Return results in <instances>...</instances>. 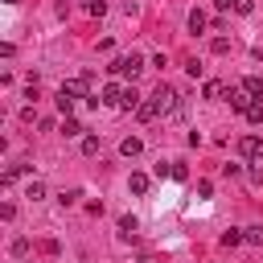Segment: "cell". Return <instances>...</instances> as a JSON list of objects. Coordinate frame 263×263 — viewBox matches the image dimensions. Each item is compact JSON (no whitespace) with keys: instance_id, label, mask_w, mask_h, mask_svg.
<instances>
[{"instance_id":"7402d4cb","label":"cell","mask_w":263,"mask_h":263,"mask_svg":"<svg viewBox=\"0 0 263 263\" xmlns=\"http://www.w3.org/2000/svg\"><path fill=\"white\" fill-rule=\"evenodd\" d=\"M82 152H86V156H95V152H99V140H95V136H86V140H82Z\"/></svg>"},{"instance_id":"2e32d148","label":"cell","mask_w":263,"mask_h":263,"mask_svg":"<svg viewBox=\"0 0 263 263\" xmlns=\"http://www.w3.org/2000/svg\"><path fill=\"white\" fill-rule=\"evenodd\" d=\"M242 115H247V119H251V123H263V107H259V103H251V107H247V111H242Z\"/></svg>"},{"instance_id":"52a82bcc","label":"cell","mask_w":263,"mask_h":263,"mask_svg":"<svg viewBox=\"0 0 263 263\" xmlns=\"http://www.w3.org/2000/svg\"><path fill=\"white\" fill-rule=\"evenodd\" d=\"M119 152H123V156H140V152H144V144H140V136H127V140L119 144Z\"/></svg>"},{"instance_id":"7c38bea8","label":"cell","mask_w":263,"mask_h":263,"mask_svg":"<svg viewBox=\"0 0 263 263\" xmlns=\"http://www.w3.org/2000/svg\"><path fill=\"white\" fill-rule=\"evenodd\" d=\"M119 230H123V234H136V230H140V222H136L132 214H123V218H119Z\"/></svg>"},{"instance_id":"277c9868","label":"cell","mask_w":263,"mask_h":263,"mask_svg":"<svg viewBox=\"0 0 263 263\" xmlns=\"http://www.w3.org/2000/svg\"><path fill=\"white\" fill-rule=\"evenodd\" d=\"M226 103H230V111H247L251 107V95L238 86V90H226Z\"/></svg>"},{"instance_id":"5bb4252c","label":"cell","mask_w":263,"mask_h":263,"mask_svg":"<svg viewBox=\"0 0 263 263\" xmlns=\"http://www.w3.org/2000/svg\"><path fill=\"white\" fill-rule=\"evenodd\" d=\"M201 95H205V99H218V95H226V86H222V82H205Z\"/></svg>"},{"instance_id":"8992f818","label":"cell","mask_w":263,"mask_h":263,"mask_svg":"<svg viewBox=\"0 0 263 263\" xmlns=\"http://www.w3.org/2000/svg\"><path fill=\"white\" fill-rule=\"evenodd\" d=\"M238 152H242V156H251V160H259V152H263V140H259V136H247V140L238 144Z\"/></svg>"},{"instance_id":"9a60e30c","label":"cell","mask_w":263,"mask_h":263,"mask_svg":"<svg viewBox=\"0 0 263 263\" xmlns=\"http://www.w3.org/2000/svg\"><path fill=\"white\" fill-rule=\"evenodd\" d=\"M119 107H127V111H136V107H140V95H136V90H123V103H119Z\"/></svg>"},{"instance_id":"8fae6325","label":"cell","mask_w":263,"mask_h":263,"mask_svg":"<svg viewBox=\"0 0 263 263\" xmlns=\"http://www.w3.org/2000/svg\"><path fill=\"white\" fill-rule=\"evenodd\" d=\"M103 103H123V90H119L115 82H107V86H103Z\"/></svg>"},{"instance_id":"6da1fadb","label":"cell","mask_w":263,"mask_h":263,"mask_svg":"<svg viewBox=\"0 0 263 263\" xmlns=\"http://www.w3.org/2000/svg\"><path fill=\"white\" fill-rule=\"evenodd\" d=\"M86 82H90V78H70V82H62V90H58V107H62V111H70V107H74V99H82V95H86Z\"/></svg>"},{"instance_id":"ac0fdd59","label":"cell","mask_w":263,"mask_h":263,"mask_svg":"<svg viewBox=\"0 0 263 263\" xmlns=\"http://www.w3.org/2000/svg\"><path fill=\"white\" fill-rule=\"evenodd\" d=\"M242 238H247V234H238V230H226V234H222V247H238Z\"/></svg>"},{"instance_id":"44dd1931","label":"cell","mask_w":263,"mask_h":263,"mask_svg":"<svg viewBox=\"0 0 263 263\" xmlns=\"http://www.w3.org/2000/svg\"><path fill=\"white\" fill-rule=\"evenodd\" d=\"M210 49H214V53H226V49H230V41H226V37H214V41H210Z\"/></svg>"},{"instance_id":"ba28073f","label":"cell","mask_w":263,"mask_h":263,"mask_svg":"<svg viewBox=\"0 0 263 263\" xmlns=\"http://www.w3.org/2000/svg\"><path fill=\"white\" fill-rule=\"evenodd\" d=\"M127 189H132L136 197H144V193H148V177H144V173H132V181H127Z\"/></svg>"},{"instance_id":"5b68a950","label":"cell","mask_w":263,"mask_h":263,"mask_svg":"<svg viewBox=\"0 0 263 263\" xmlns=\"http://www.w3.org/2000/svg\"><path fill=\"white\" fill-rule=\"evenodd\" d=\"M156 115H160V107H156V99H148V103H140V107H136V119H140V123H152Z\"/></svg>"},{"instance_id":"4fadbf2b","label":"cell","mask_w":263,"mask_h":263,"mask_svg":"<svg viewBox=\"0 0 263 263\" xmlns=\"http://www.w3.org/2000/svg\"><path fill=\"white\" fill-rule=\"evenodd\" d=\"M247 177H251V185H263V160H255V164L247 168Z\"/></svg>"},{"instance_id":"e0dca14e","label":"cell","mask_w":263,"mask_h":263,"mask_svg":"<svg viewBox=\"0 0 263 263\" xmlns=\"http://www.w3.org/2000/svg\"><path fill=\"white\" fill-rule=\"evenodd\" d=\"M78 132H82V123H78V119H66V123H62V136H66V140H70V136H78Z\"/></svg>"},{"instance_id":"30bf717a","label":"cell","mask_w":263,"mask_h":263,"mask_svg":"<svg viewBox=\"0 0 263 263\" xmlns=\"http://www.w3.org/2000/svg\"><path fill=\"white\" fill-rule=\"evenodd\" d=\"M242 90L251 99H263V78H242Z\"/></svg>"},{"instance_id":"9c48e42d","label":"cell","mask_w":263,"mask_h":263,"mask_svg":"<svg viewBox=\"0 0 263 263\" xmlns=\"http://www.w3.org/2000/svg\"><path fill=\"white\" fill-rule=\"evenodd\" d=\"M189 33H205V12H201V8L189 12Z\"/></svg>"},{"instance_id":"7a4b0ae2","label":"cell","mask_w":263,"mask_h":263,"mask_svg":"<svg viewBox=\"0 0 263 263\" xmlns=\"http://www.w3.org/2000/svg\"><path fill=\"white\" fill-rule=\"evenodd\" d=\"M156 99V107H160V115H181V95L168 86V82H160V90L152 95Z\"/></svg>"},{"instance_id":"d6986e66","label":"cell","mask_w":263,"mask_h":263,"mask_svg":"<svg viewBox=\"0 0 263 263\" xmlns=\"http://www.w3.org/2000/svg\"><path fill=\"white\" fill-rule=\"evenodd\" d=\"M86 12H90V16H103V12H107V0H86Z\"/></svg>"},{"instance_id":"603a6c76","label":"cell","mask_w":263,"mask_h":263,"mask_svg":"<svg viewBox=\"0 0 263 263\" xmlns=\"http://www.w3.org/2000/svg\"><path fill=\"white\" fill-rule=\"evenodd\" d=\"M255 8V0H234V12H251Z\"/></svg>"},{"instance_id":"cb8c5ba5","label":"cell","mask_w":263,"mask_h":263,"mask_svg":"<svg viewBox=\"0 0 263 263\" xmlns=\"http://www.w3.org/2000/svg\"><path fill=\"white\" fill-rule=\"evenodd\" d=\"M214 8H218V12H226V8H234V0H214Z\"/></svg>"},{"instance_id":"ffe728a7","label":"cell","mask_w":263,"mask_h":263,"mask_svg":"<svg viewBox=\"0 0 263 263\" xmlns=\"http://www.w3.org/2000/svg\"><path fill=\"white\" fill-rule=\"evenodd\" d=\"M29 197L41 201V197H45V185H41V181H29Z\"/></svg>"},{"instance_id":"3957f363","label":"cell","mask_w":263,"mask_h":263,"mask_svg":"<svg viewBox=\"0 0 263 263\" xmlns=\"http://www.w3.org/2000/svg\"><path fill=\"white\" fill-rule=\"evenodd\" d=\"M111 70H115L119 78H136V74L144 70V62H140L136 53H127V58H115V62H111Z\"/></svg>"}]
</instances>
